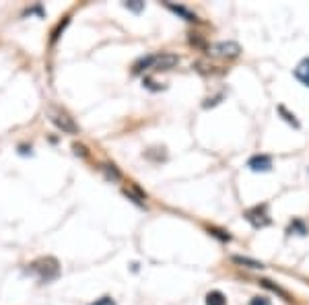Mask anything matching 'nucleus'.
<instances>
[{
    "label": "nucleus",
    "instance_id": "obj_5",
    "mask_svg": "<svg viewBox=\"0 0 309 305\" xmlns=\"http://www.w3.org/2000/svg\"><path fill=\"white\" fill-rule=\"evenodd\" d=\"M247 167L254 171H268V169H272V159L268 155H256L247 161Z\"/></svg>",
    "mask_w": 309,
    "mask_h": 305
},
{
    "label": "nucleus",
    "instance_id": "obj_15",
    "mask_svg": "<svg viewBox=\"0 0 309 305\" xmlns=\"http://www.w3.org/2000/svg\"><path fill=\"white\" fill-rule=\"evenodd\" d=\"M126 6H128V8H132V11H141V8H143L144 4H134V2H126Z\"/></svg>",
    "mask_w": 309,
    "mask_h": 305
},
{
    "label": "nucleus",
    "instance_id": "obj_3",
    "mask_svg": "<svg viewBox=\"0 0 309 305\" xmlns=\"http://www.w3.org/2000/svg\"><path fill=\"white\" fill-rule=\"evenodd\" d=\"M49 117H52V122L60 128L62 132L66 134H76L78 132V126L74 124V120L68 114L64 112H60V110H49Z\"/></svg>",
    "mask_w": 309,
    "mask_h": 305
},
{
    "label": "nucleus",
    "instance_id": "obj_11",
    "mask_svg": "<svg viewBox=\"0 0 309 305\" xmlns=\"http://www.w3.org/2000/svg\"><path fill=\"white\" fill-rule=\"evenodd\" d=\"M278 112H281V114L285 116V120H286L288 124H293L295 128H299V122L295 120V116H293V114H288V112H286V107H285V105H278Z\"/></svg>",
    "mask_w": 309,
    "mask_h": 305
},
{
    "label": "nucleus",
    "instance_id": "obj_12",
    "mask_svg": "<svg viewBox=\"0 0 309 305\" xmlns=\"http://www.w3.org/2000/svg\"><path fill=\"white\" fill-rule=\"evenodd\" d=\"M103 169H105V173H107V178H109V180H119V171L116 169L114 165H105Z\"/></svg>",
    "mask_w": 309,
    "mask_h": 305
},
{
    "label": "nucleus",
    "instance_id": "obj_16",
    "mask_svg": "<svg viewBox=\"0 0 309 305\" xmlns=\"http://www.w3.org/2000/svg\"><path fill=\"white\" fill-rule=\"evenodd\" d=\"M74 151H76V155H78V153H81V155H87L85 146H78V144H74Z\"/></svg>",
    "mask_w": 309,
    "mask_h": 305
},
{
    "label": "nucleus",
    "instance_id": "obj_1",
    "mask_svg": "<svg viewBox=\"0 0 309 305\" xmlns=\"http://www.w3.org/2000/svg\"><path fill=\"white\" fill-rule=\"evenodd\" d=\"M177 62H179V58L175 54H169V52L146 56L141 62H136L134 72H141V70H144V68H151V70H169V68L177 66Z\"/></svg>",
    "mask_w": 309,
    "mask_h": 305
},
{
    "label": "nucleus",
    "instance_id": "obj_6",
    "mask_svg": "<svg viewBox=\"0 0 309 305\" xmlns=\"http://www.w3.org/2000/svg\"><path fill=\"white\" fill-rule=\"evenodd\" d=\"M245 219L250 221V223L254 225V227H264V225L270 223V219H268V216L264 214V209H260V206L247 212V214H245Z\"/></svg>",
    "mask_w": 309,
    "mask_h": 305
},
{
    "label": "nucleus",
    "instance_id": "obj_2",
    "mask_svg": "<svg viewBox=\"0 0 309 305\" xmlns=\"http://www.w3.org/2000/svg\"><path fill=\"white\" fill-rule=\"evenodd\" d=\"M31 270L37 274L42 282L54 281V279H58V274H60V266H58L56 258H42V260H37V262L31 264Z\"/></svg>",
    "mask_w": 309,
    "mask_h": 305
},
{
    "label": "nucleus",
    "instance_id": "obj_4",
    "mask_svg": "<svg viewBox=\"0 0 309 305\" xmlns=\"http://www.w3.org/2000/svg\"><path fill=\"white\" fill-rule=\"evenodd\" d=\"M213 50L216 56H223V58H237L241 54V47L235 42H218V44H214Z\"/></svg>",
    "mask_w": 309,
    "mask_h": 305
},
{
    "label": "nucleus",
    "instance_id": "obj_9",
    "mask_svg": "<svg viewBox=\"0 0 309 305\" xmlns=\"http://www.w3.org/2000/svg\"><path fill=\"white\" fill-rule=\"evenodd\" d=\"M233 262L241 264V266H247V268H264L262 262H256V260H250V258H243V256H233Z\"/></svg>",
    "mask_w": 309,
    "mask_h": 305
},
{
    "label": "nucleus",
    "instance_id": "obj_7",
    "mask_svg": "<svg viewBox=\"0 0 309 305\" xmlns=\"http://www.w3.org/2000/svg\"><path fill=\"white\" fill-rule=\"evenodd\" d=\"M295 78H297L299 83H303L305 87H309V56L303 58V60L297 64V68H295Z\"/></svg>",
    "mask_w": 309,
    "mask_h": 305
},
{
    "label": "nucleus",
    "instance_id": "obj_8",
    "mask_svg": "<svg viewBox=\"0 0 309 305\" xmlns=\"http://www.w3.org/2000/svg\"><path fill=\"white\" fill-rule=\"evenodd\" d=\"M206 305H227V299L221 291H211L206 295Z\"/></svg>",
    "mask_w": 309,
    "mask_h": 305
},
{
    "label": "nucleus",
    "instance_id": "obj_10",
    "mask_svg": "<svg viewBox=\"0 0 309 305\" xmlns=\"http://www.w3.org/2000/svg\"><path fill=\"white\" fill-rule=\"evenodd\" d=\"M169 8H171V11H175V13H179L182 17H186V21H196V15L190 13V11H188V8H184V6H173V4H169Z\"/></svg>",
    "mask_w": 309,
    "mask_h": 305
},
{
    "label": "nucleus",
    "instance_id": "obj_13",
    "mask_svg": "<svg viewBox=\"0 0 309 305\" xmlns=\"http://www.w3.org/2000/svg\"><path fill=\"white\" fill-rule=\"evenodd\" d=\"M91 305H116V301H114L112 297H101V299H97V301L91 303Z\"/></svg>",
    "mask_w": 309,
    "mask_h": 305
},
{
    "label": "nucleus",
    "instance_id": "obj_14",
    "mask_svg": "<svg viewBox=\"0 0 309 305\" xmlns=\"http://www.w3.org/2000/svg\"><path fill=\"white\" fill-rule=\"evenodd\" d=\"M250 305H270V301H268L266 297H254L250 301Z\"/></svg>",
    "mask_w": 309,
    "mask_h": 305
}]
</instances>
